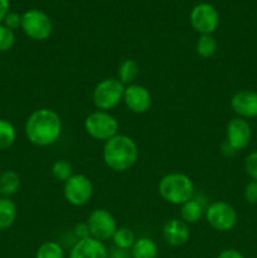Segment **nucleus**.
<instances>
[{
	"instance_id": "f257e3e1",
	"label": "nucleus",
	"mask_w": 257,
	"mask_h": 258,
	"mask_svg": "<svg viewBox=\"0 0 257 258\" xmlns=\"http://www.w3.org/2000/svg\"><path fill=\"white\" fill-rule=\"evenodd\" d=\"M62 131L60 116L52 108H38L25 121V136L33 145L39 148H47L57 143Z\"/></svg>"
},
{
	"instance_id": "f03ea898",
	"label": "nucleus",
	"mask_w": 257,
	"mask_h": 258,
	"mask_svg": "<svg viewBox=\"0 0 257 258\" xmlns=\"http://www.w3.org/2000/svg\"><path fill=\"white\" fill-rule=\"evenodd\" d=\"M102 159L110 170L123 173L130 170L138 163L139 146L130 136L117 134L110 140L105 141Z\"/></svg>"
},
{
	"instance_id": "7ed1b4c3",
	"label": "nucleus",
	"mask_w": 257,
	"mask_h": 258,
	"mask_svg": "<svg viewBox=\"0 0 257 258\" xmlns=\"http://www.w3.org/2000/svg\"><path fill=\"white\" fill-rule=\"evenodd\" d=\"M158 190L161 198L173 206H183L196 196L193 180L184 173H169L160 179Z\"/></svg>"
},
{
	"instance_id": "20e7f679",
	"label": "nucleus",
	"mask_w": 257,
	"mask_h": 258,
	"mask_svg": "<svg viewBox=\"0 0 257 258\" xmlns=\"http://www.w3.org/2000/svg\"><path fill=\"white\" fill-rule=\"evenodd\" d=\"M125 86L116 77H108L101 80L95 86L92 92V102L100 111H108L118 106L122 101Z\"/></svg>"
},
{
	"instance_id": "39448f33",
	"label": "nucleus",
	"mask_w": 257,
	"mask_h": 258,
	"mask_svg": "<svg viewBox=\"0 0 257 258\" xmlns=\"http://www.w3.org/2000/svg\"><path fill=\"white\" fill-rule=\"evenodd\" d=\"M83 127L87 135L95 140L107 141L117 135L120 123L117 118L108 111L97 110L85 118Z\"/></svg>"
},
{
	"instance_id": "423d86ee",
	"label": "nucleus",
	"mask_w": 257,
	"mask_h": 258,
	"mask_svg": "<svg viewBox=\"0 0 257 258\" xmlns=\"http://www.w3.org/2000/svg\"><path fill=\"white\" fill-rule=\"evenodd\" d=\"M22 30L30 39L35 42H43V40H47L52 34V19L43 10H27L22 15Z\"/></svg>"
},
{
	"instance_id": "0eeeda50",
	"label": "nucleus",
	"mask_w": 257,
	"mask_h": 258,
	"mask_svg": "<svg viewBox=\"0 0 257 258\" xmlns=\"http://www.w3.org/2000/svg\"><path fill=\"white\" fill-rule=\"evenodd\" d=\"M204 214L209 226L218 232L232 231L238 221V214L234 207L223 201L209 204Z\"/></svg>"
},
{
	"instance_id": "6e6552de",
	"label": "nucleus",
	"mask_w": 257,
	"mask_h": 258,
	"mask_svg": "<svg viewBox=\"0 0 257 258\" xmlns=\"http://www.w3.org/2000/svg\"><path fill=\"white\" fill-rule=\"evenodd\" d=\"M92 196V181L83 174H73L66 183H63V197L71 206H86L91 201Z\"/></svg>"
},
{
	"instance_id": "1a4fd4ad",
	"label": "nucleus",
	"mask_w": 257,
	"mask_h": 258,
	"mask_svg": "<svg viewBox=\"0 0 257 258\" xmlns=\"http://www.w3.org/2000/svg\"><path fill=\"white\" fill-rule=\"evenodd\" d=\"M86 222L90 228L91 237L103 242V243L112 239L113 234L118 228L113 214L105 208L93 209Z\"/></svg>"
},
{
	"instance_id": "9d476101",
	"label": "nucleus",
	"mask_w": 257,
	"mask_h": 258,
	"mask_svg": "<svg viewBox=\"0 0 257 258\" xmlns=\"http://www.w3.org/2000/svg\"><path fill=\"white\" fill-rule=\"evenodd\" d=\"M190 24L201 35L213 34L219 25V13L208 3L196 5L190 12Z\"/></svg>"
},
{
	"instance_id": "9b49d317",
	"label": "nucleus",
	"mask_w": 257,
	"mask_h": 258,
	"mask_svg": "<svg viewBox=\"0 0 257 258\" xmlns=\"http://www.w3.org/2000/svg\"><path fill=\"white\" fill-rule=\"evenodd\" d=\"M122 101L126 107L136 115L146 113L153 105V97H151L150 91L145 86L139 85V83L125 86Z\"/></svg>"
},
{
	"instance_id": "f8f14e48",
	"label": "nucleus",
	"mask_w": 257,
	"mask_h": 258,
	"mask_svg": "<svg viewBox=\"0 0 257 258\" xmlns=\"http://www.w3.org/2000/svg\"><path fill=\"white\" fill-rule=\"evenodd\" d=\"M252 139V128L247 120L233 117L226 126V141L236 151L243 150L249 145Z\"/></svg>"
},
{
	"instance_id": "ddd939ff",
	"label": "nucleus",
	"mask_w": 257,
	"mask_h": 258,
	"mask_svg": "<svg viewBox=\"0 0 257 258\" xmlns=\"http://www.w3.org/2000/svg\"><path fill=\"white\" fill-rule=\"evenodd\" d=\"M68 258H110V253L103 242L88 237L73 243Z\"/></svg>"
},
{
	"instance_id": "4468645a",
	"label": "nucleus",
	"mask_w": 257,
	"mask_h": 258,
	"mask_svg": "<svg viewBox=\"0 0 257 258\" xmlns=\"http://www.w3.org/2000/svg\"><path fill=\"white\" fill-rule=\"evenodd\" d=\"M231 108L237 117L244 120L257 117V92L249 90L236 92L231 98Z\"/></svg>"
},
{
	"instance_id": "2eb2a0df",
	"label": "nucleus",
	"mask_w": 257,
	"mask_h": 258,
	"mask_svg": "<svg viewBox=\"0 0 257 258\" xmlns=\"http://www.w3.org/2000/svg\"><path fill=\"white\" fill-rule=\"evenodd\" d=\"M163 238L169 246L181 247L190 238L189 226L181 219H170L163 227Z\"/></svg>"
},
{
	"instance_id": "dca6fc26",
	"label": "nucleus",
	"mask_w": 257,
	"mask_h": 258,
	"mask_svg": "<svg viewBox=\"0 0 257 258\" xmlns=\"http://www.w3.org/2000/svg\"><path fill=\"white\" fill-rule=\"evenodd\" d=\"M159 248L154 239L149 237L136 238L135 243L130 249L131 258H158Z\"/></svg>"
},
{
	"instance_id": "f3484780",
	"label": "nucleus",
	"mask_w": 257,
	"mask_h": 258,
	"mask_svg": "<svg viewBox=\"0 0 257 258\" xmlns=\"http://www.w3.org/2000/svg\"><path fill=\"white\" fill-rule=\"evenodd\" d=\"M204 213H206V209H204L203 204L201 201L196 199V197L180 206V219L185 222L188 226L198 223Z\"/></svg>"
},
{
	"instance_id": "a211bd4d",
	"label": "nucleus",
	"mask_w": 257,
	"mask_h": 258,
	"mask_svg": "<svg viewBox=\"0 0 257 258\" xmlns=\"http://www.w3.org/2000/svg\"><path fill=\"white\" fill-rule=\"evenodd\" d=\"M18 208L12 198L0 197V231H7L15 223Z\"/></svg>"
},
{
	"instance_id": "6ab92c4d",
	"label": "nucleus",
	"mask_w": 257,
	"mask_h": 258,
	"mask_svg": "<svg viewBox=\"0 0 257 258\" xmlns=\"http://www.w3.org/2000/svg\"><path fill=\"white\" fill-rule=\"evenodd\" d=\"M140 75V66L135 59H123L117 67V80L123 86H130L135 83L136 78Z\"/></svg>"
},
{
	"instance_id": "aec40b11",
	"label": "nucleus",
	"mask_w": 257,
	"mask_h": 258,
	"mask_svg": "<svg viewBox=\"0 0 257 258\" xmlns=\"http://www.w3.org/2000/svg\"><path fill=\"white\" fill-rule=\"evenodd\" d=\"M20 188V176L14 170H7L0 174V196L10 198Z\"/></svg>"
},
{
	"instance_id": "412c9836",
	"label": "nucleus",
	"mask_w": 257,
	"mask_h": 258,
	"mask_svg": "<svg viewBox=\"0 0 257 258\" xmlns=\"http://www.w3.org/2000/svg\"><path fill=\"white\" fill-rule=\"evenodd\" d=\"M217 49H218V43L213 34H203L197 40L196 50L197 54L201 58H204V59L212 58L217 53Z\"/></svg>"
},
{
	"instance_id": "4be33fe9",
	"label": "nucleus",
	"mask_w": 257,
	"mask_h": 258,
	"mask_svg": "<svg viewBox=\"0 0 257 258\" xmlns=\"http://www.w3.org/2000/svg\"><path fill=\"white\" fill-rule=\"evenodd\" d=\"M136 241V237L134 232L127 227H118L112 237V243L116 249L121 251H128L134 246Z\"/></svg>"
},
{
	"instance_id": "5701e85b",
	"label": "nucleus",
	"mask_w": 257,
	"mask_h": 258,
	"mask_svg": "<svg viewBox=\"0 0 257 258\" xmlns=\"http://www.w3.org/2000/svg\"><path fill=\"white\" fill-rule=\"evenodd\" d=\"M17 140V130L10 121L0 118V151L8 150Z\"/></svg>"
},
{
	"instance_id": "b1692460",
	"label": "nucleus",
	"mask_w": 257,
	"mask_h": 258,
	"mask_svg": "<svg viewBox=\"0 0 257 258\" xmlns=\"http://www.w3.org/2000/svg\"><path fill=\"white\" fill-rule=\"evenodd\" d=\"M35 258H66L62 244L55 241H45L38 247Z\"/></svg>"
},
{
	"instance_id": "393cba45",
	"label": "nucleus",
	"mask_w": 257,
	"mask_h": 258,
	"mask_svg": "<svg viewBox=\"0 0 257 258\" xmlns=\"http://www.w3.org/2000/svg\"><path fill=\"white\" fill-rule=\"evenodd\" d=\"M53 178L60 183H66L73 175V166L66 159H58L52 165Z\"/></svg>"
},
{
	"instance_id": "a878e982",
	"label": "nucleus",
	"mask_w": 257,
	"mask_h": 258,
	"mask_svg": "<svg viewBox=\"0 0 257 258\" xmlns=\"http://www.w3.org/2000/svg\"><path fill=\"white\" fill-rule=\"evenodd\" d=\"M15 44V33L4 24L0 25V52H8Z\"/></svg>"
},
{
	"instance_id": "bb28decb",
	"label": "nucleus",
	"mask_w": 257,
	"mask_h": 258,
	"mask_svg": "<svg viewBox=\"0 0 257 258\" xmlns=\"http://www.w3.org/2000/svg\"><path fill=\"white\" fill-rule=\"evenodd\" d=\"M244 170L251 180L257 181V150L252 151L246 156L244 160Z\"/></svg>"
},
{
	"instance_id": "cd10ccee",
	"label": "nucleus",
	"mask_w": 257,
	"mask_h": 258,
	"mask_svg": "<svg viewBox=\"0 0 257 258\" xmlns=\"http://www.w3.org/2000/svg\"><path fill=\"white\" fill-rule=\"evenodd\" d=\"M244 199L249 204H257V181L251 180L244 186Z\"/></svg>"
},
{
	"instance_id": "c85d7f7f",
	"label": "nucleus",
	"mask_w": 257,
	"mask_h": 258,
	"mask_svg": "<svg viewBox=\"0 0 257 258\" xmlns=\"http://www.w3.org/2000/svg\"><path fill=\"white\" fill-rule=\"evenodd\" d=\"M3 24L14 32V30L22 28V15H19L18 13H10L9 12V14L5 17Z\"/></svg>"
},
{
	"instance_id": "c756f323",
	"label": "nucleus",
	"mask_w": 257,
	"mask_h": 258,
	"mask_svg": "<svg viewBox=\"0 0 257 258\" xmlns=\"http://www.w3.org/2000/svg\"><path fill=\"white\" fill-rule=\"evenodd\" d=\"M73 236H75L76 241H80V239H85L91 237L87 222H82V223L76 224L75 228H73Z\"/></svg>"
},
{
	"instance_id": "7c9ffc66",
	"label": "nucleus",
	"mask_w": 257,
	"mask_h": 258,
	"mask_svg": "<svg viewBox=\"0 0 257 258\" xmlns=\"http://www.w3.org/2000/svg\"><path fill=\"white\" fill-rule=\"evenodd\" d=\"M217 258H244V256L238 251V249L227 248L223 249V251L217 256Z\"/></svg>"
},
{
	"instance_id": "2f4dec72",
	"label": "nucleus",
	"mask_w": 257,
	"mask_h": 258,
	"mask_svg": "<svg viewBox=\"0 0 257 258\" xmlns=\"http://www.w3.org/2000/svg\"><path fill=\"white\" fill-rule=\"evenodd\" d=\"M10 2L9 0H0V25L4 22L5 17L9 14Z\"/></svg>"
},
{
	"instance_id": "473e14b6",
	"label": "nucleus",
	"mask_w": 257,
	"mask_h": 258,
	"mask_svg": "<svg viewBox=\"0 0 257 258\" xmlns=\"http://www.w3.org/2000/svg\"><path fill=\"white\" fill-rule=\"evenodd\" d=\"M221 151L224 156H228V158H231V156H233L234 154L237 153V151L234 150V149L232 148L227 141H224V143L221 145Z\"/></svg>"
},
{
	"instance_id": "72a5a7b5",
	"label": "nucleus",
	"mask_w": 257,
	"mask_h": 258,
	"mask_svg": "<svg viewBox=\"0 0 257 258\" xmlns=\"http://www.w3.org/2000/svg\"><path fill=\"white\" fill-rule=\"evenodd\" d=\"M0 197H2V196H0Z\"/></svg>"
}]
</instances>
